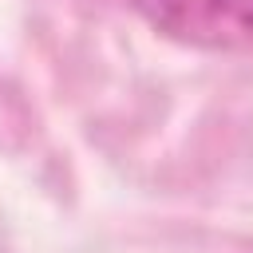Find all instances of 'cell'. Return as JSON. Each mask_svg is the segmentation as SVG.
<instances>
[{
  "mask_svg": "<svg viewBox=\"0 0 253 253\" xmlns=\"http://www.w3.org/2000/svg\"><path fill=\"white\" fill-rule=\"evenodd\" d=\"M150 28L210 51H253V0H130Z\"/></svg>",
  "mask_w": 253,
  "mask_h": 253,
  "instance_id": "6da1fadb",
  "label": "cell"
}]
</instances>
